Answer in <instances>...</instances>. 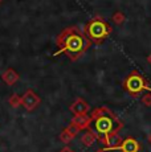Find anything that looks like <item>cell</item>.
Segmentation results:
<instances>
[{"label":"cell","mask_w":151,"mask_h":152,"mask_svg":"<svg viewBox=\"0 0 151 152\" xmlns=\"http://www.w3.org/2000/svg\"><path fill=\"white\" fill-rule=\"evenodd\" d=\"M56 44L59 50L54 53V56L64 53L70 61H77L92 45L89 39L78 27L64 29L56 39Z\"/></svg>","instance_id":"2"},{"label":"cell","mask_w":151,"mask_h":152,"mask_svg":"<svg viewBox=\"0 0 151 152\" xmlns=\"http://www.w3.org/2000/svg\"><path fill=\"white\" fill-rule=\"evenodd\" d=\"M90 110V106L84 101L82 98H77L73 103L70 104V111L74 115H84V114H88Z\"/></svg>","instance_id":"7"},{"label":"cell","mask_w":151,"mask_h":152,"mask_svg":"<svg viewBox=\"0 0 151 152\" xmlns=\"http://www.w3.org/2000/svg\"><path fill=\"white\" fill-rule=\"evenodd\" d=\"M0 1H1V0H0Z\"/></svg>","instance_id":"19"},{"label":"cell","mask_w":151,"mask_h":152,"mask_svg":"<svg viewBox=\"0 0 151 152\" xmlns=\"http://www.w3.org/2000/svg\"><path fill=\"white\" fill-rule=\"evenodd\" d=\"M20 102H21V104L25 107V110L32 111V110H34L40 104L41 98H40L39 95L33 91V90L29 89V90H27V91H25L21 97H20Z\"/></svg>","instance_id":"5"},{"label":"cell","mask_w":151,"mask_h":152,"mask_svg":"<svg viewBox=\"0 0 151 152\" xmlns=\"http://www.w3.org/2000/svg\"><path fill=\"white\" fill-rule=\"evenodd\" d=\"M80 131L81 130L77 127V126H74L73 123H70L66 128H64L62 132L60 134V140H61V142H64V143H69L76 135H78V132H80Z\"/></svg>","instance_id":"8"},{"label":"cell","mask_w":151,"mask_h":152,"mask_svg":"<svg viewBox=\"0 0 151 152\" xmlns=\"http://www.w3.org/2000/svg\"><path fill=\"white\" fill-rule=\"evenodd\" d=\"M111 21L114 23L115 25H122L125 21H126V16H125L123 12L117 11V12H114V15L111 16Z\"/></svg>","instance_id":"12"},{"label":"cell","mask_w":151,"mask_h":152,"mask_svg":"<svg viewBox=\"0 0 151 152\" xmlns=\"http://www.w3.org/2000/svg\"><path fill=\"white\" fill-rule=\"evenodd\" d=\"M149 140H150V143H151V135L149 136Z\"/></svg>","instance_id":"18"},{"label":"cell","mask_w":151,"mask_h":152,"mask_svg":"<svg viewBox=\"0 0 151 152\" xmlns=\"http://www.w3.org/2000/svg\"><path fill=\"white\" fill-rule=\"evenodd\" d=\"M97 152H107L105 148H101V150H97Z\"/></svg>","instance_id":"17"},{"label":"cell","mask_w":151,"mask_h":152,"mask_svg":"<svg viewBox=\"0 0 151 152\" xmlns=\"http://www.w3.org/2000/svg\"><path fill=\"white\" fill-rule=\"evenodd\" d=\"M142 103L147 107H151V93L147 91L146 94H143V97H142Z\"/></svg>","instance_id":"14"},{"label":"cell","mask_w":151,"mask_h":152,"mask_svg":"<svg viewBox=\"0 0 151 152\" xmlns=\"http://www.w3.org/2000/svg\"><path fill=\"white\" fill-rule=\"evenodd\" d=\"M146 61H147V62H149V64H150V65H151V53H150L149 56H147V58H146Z\"/></svg>","instance_id":"16"},{"label":"cell","mask_w":151,"mask_h":152,"mask_svg":"<svg viewBox=\"0 0 151 152\" xmlns=\"http://www.w3.org/2000/svg\"><path fill=\"white\" fill-rule=\"evenodd\" d=\"M123 89L133 97H138L143 91L151 93V85L147 82V80L138 72V70H133L129 75L123 80L122 82Z\"/></svg>","instance_id":"4"},{"label":"cell","mask_w":151,"mask_h":152,"mask_svg":"<svg viewBox=\"0 0 151 152\" xmlns=\"http://www.w3.org/2000/svg\"><path fill=\"white\" fill-rule=\"evenodd\" d=\"M10 104L12 107H17V106H20L21 104V102H20V97L17 94H13L12 97L10 98Z\"/></svg>","instance_id":"13"},{"label":"cell","mask_w":151,"mask_h":152,"mask_svg":"<svg viewBox=\"0 0 151 152\" xmlns=\"http://www.w3.org/2000/svg\"><path fill=\"white\" fill-rule=\"evenodd\" d=\"M82 32L90 42L100 45L110 36V33L113 32V28L110 27V24L103 17L95 16L86 23Z\"/></svg>","instance_id":"3"},{"label":"cell","mask_w":151,"mask_h":152,"mask_svg":"<svg viewBox=\"0 0 151 152\" xmlns=\"http://www.w3.org/2000/svg\"><path fill=\"white\" fill-rule=\"evenodd\" d=\"M90 121L86 130L92 131L95 138L100 139L105 144L111 136L118 135V132L123 128V122L114 115L113 111L107 107H98L93 110L90 115Z\"/></svg>","instance_id":"1"},{"label":"cell","mask_w":151,"mask_h":152,"mask_svg":"<svg viewBox=\"0 0 151 152\" xmlns=\"http://www.w3.org/2000/svg\"><path fill=\"white\" fill-rule=\"evenodd\" d=\"M60 152H74L73 150H70V148H68V147H65V148H62Z\"/></svg>","instance_id":"15"},{"label":"cell","mask_w":151,"mask_h":152,"mask_svg":"<svg viewBox=\"0 0 151 152\" xmlns=\"http://www.w3.org/2000/svg\"><path fill=\"white\" fill-rule=\"evenodd\" d=\"M97 140V138H95V135L92 132V131L86 130L85 134H84L82 136H81V142L84 143V144L86 145V147H90V145L94 144V142Z\"/></svg>","instance_id":"11"},{"label":"cell","mask_w":151,"mask_h":152,"mask_svg":"<svg viewBox=\"0 0 151 152\" xmlns=\"http://www.w3.org/2000/svg\"><path fill=\"white\" fill-rule=\"evenodd\" d=\"M89 121H90V116L88 114H84V115H74V118L72 119V123L77 126L80 130H86L89 126Z\"/></svg>","instance_id":"9"},{"label":"cell","mask_w":151,"mask_h":152,"mask_svg":"<svg viewBox=\"0 0 151 152\" xmlns=\"http://www.w3.org/2000/svg\"><path fill=\"white\" fill-rule=\"evenodd\" d=\"M117 150L121 152H141L142 145H141V143L134 138H126V139L121 140Z\"/></svg>","instance_id":"6"},{"label":"cell","mask_w":151,"mask_h":152,"mask_svg":"<svg viewBox=\"0 0 151 152\" xmlns=\"http://www.w3.org/2000/svg\"><path fill=\"white\" fill-rule=\"evenodd\" d=\"M1 78H3V81H4L7 85H11V86H12V85H15L17 81H19L20 77H19V74H17L13 69H7L1 74Z\"/></svg>","instance_id":"10"}]
</instances>
